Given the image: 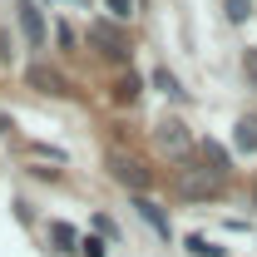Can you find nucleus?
Here are the masks:
<instances>
[{
    "mask_svg": "<svg viewBox=\"0 0 257 257\" xmlns=\"http://www.w3.org/2000/svg\"><path fill=\"white\" fill-rule=\"evenodd\" d=\"M134 208H139V218H144V223L154 227L159 237H168V218H163V208L154 203V198H134Z\"/></svg>",
    "mask_w": 257,
    "mask_h": 257,
    "instance_id": "obj_7",
    "label": "nucleus"
},
{
    "mask_svg": "<svg viewBox=\"0 0 257 257\" xmlns=\"http://www.w3.org/2000/svg\"><path fill=\"white\" fill-rule=\"evenodd\" d=\"M50 242H55L60 252H74V247H79V232H74L69 223H55L50 227Z\"/></svg>",
    "mask_w": 257,
    "mask_h": 257,
    "instance_id": "obj_10",
    "label": "nucleus"
},
{
    "mask_svg": "<svg viewBox=\"0 0 257 257\" xmlns=\"http://www.w3.org/2000/svg\"><path fill=\"white\" fill-rule=\"evenodd\" d=\"M84 252H89V257H104V237H89V242H84Z\"/></svg>",
    "mask_w": 257,
    "mask_h": 257,
    "instance_id": "obj_16",
    "label": "nucleus"
},
{
    "mask_svg": "<svg viewBox=\"0 0 257 257\" xmlns=\"http://www.w3.org/2000/svg\"><path fill=\"white\" fill-rule=\"evenodd\" d=\"M109 173H114L134 198H144V188L154 183V168H149V163H139V159H128V154H109Z\"/></svg>",
    "mask_w": 257,
    "mask_h": 257,
    "instance_id": "obj_1",
    "label": "nucleus"
},
{
    "mask_svg": "<svg viewBox=\"0 0 257 257\" xmlns=\"http://www.w3.org/2000/svg\"><path fill=\"white\" fill-rule=\"evenodd\" d=\"M154 84H159V89H163V94H168V99H183V84H178V79H173V74H168L163 64H159V69H154Z\"/></svg>",
    "mask_w": 257,
    "mask_h": 257,
    "instance_id": "obj_12",
    "label": "nucleus"
},
{
    "mask_svg": "<svg viewBox=\"0 0 257 257\" xmlns=\"http://www.w3.org/2000/svg\"><path fill=\"white\" fill-rule=\"evenodd\" d=\"M20 30H25V40H30V50L45 40V15L35 10L30 0H20Z\"/></svg>",
    "mask_w": 257,
    "mask_h": 257,
    "instance_id": "obj_6",
    "label": "nucleus"
},
{
    "mask_svg": "<svg viewBox=\"0 0 257 257\" xmlns=\"http://www.w3.org/2000/svg\"><path fill=\"white\" fill-rule=\"evenodd\" d=\"M159 144L168 149V154H183L193 139H188V128L178 124V119H163V124H159Z\"/></svg>",
    "mask_w": 257,
    "mask_h": 257,
    "instance_id": "obj_5",
    "label": "nucleus"
},
{
    "mask_svg": "<svg viewBox=\"0 0 257 257\" xmlns=\"http://www.w3.org/2000/svg\"><path fill=\"white\" fill-rule=\"evenodd\" d=\"M232 144H237V154H257V119H237Z\"/></svg>",
    "mask_w": 257,
    "mask_h": 257,
    "instance_id": "obj_8",
    "label": "nucleus"
},
{
    "mask_svg": "<svg viewBox=\"0 0 257 257\" xmlns=\"http://www.w3.org/2000/svg\"><path fill=\"white\" fill-rule=\"evenodd\" d=\"M252 15V0H227V20H247Z\"/></svg>",
    "mask_w": 257,
    "mask_h": 257,
    "instance_id": "obj_14",
    "label": "nucleus"
},
{
    "mask_svg": "<svg viewBox=\"0 0 257 257\" xmlns=\"http://www.w3.org/2000/svg\"><path fill=\"white\" fill-rule=\"evenodd\" d=\"M114 94H119V104H134V99H139V74H134V69H124V74H119Z\"/></svg>",
    "mask_w": 257,
    "mask_h": 257,
    "instance_id": "obj_11",
    "label": "nucleus"
},
{
    "mask_svg": "<svg viewBox=\"0 0 257 257\" xmlns=\"http://www.w3.org/2000/svg\"><path fill=\"white\" fill-rule=\"evenodd\" d=\"M178 188L188 193V198H213V193L223 188V178H218L208 163H203V168H198V163H188V168H183V178H178Z\"/></svg>",
    "mask_w": 257,
    "mask_h": 257,
    "instance_id": "obj_2",
    "label": "nucleus"
},
{
    "mask_svg": "<svg viewBox=\"0 0 257 257\" xmlns=\"http://www.w3.org/2000/svg\"><path fill=\"white\" fill-rule=\"evenodd\" d=\"M0 128H10V119H5V114H0Z\"/></svg>",
    "mask_w": 257,
    "mask_h": 257,
    "instance_id": "obj_17",
    "label": "nucleus"
},
{
    "mask_svg": "<svg viewBox=\"0 0 257 257\" xmlns=\"http://www.w3.org/2000/svg\"><path fill=\"white\" fill-rule=\"evenodd\" d=\"M109 10H114L119 20H128V15H134V0H109Z\"/></svg>",
    "mask_w": 257,
    "mask_h": 257,
    "instance_id": "obj_15",
    "label": "nucleus"
},
{
    "mask_svg": "<svg viewBox=\"0 0 257 257\" xmlns=\"http://www.w3.org/2000/svg\"><path fill=\"white\" fill-rule=\"evenodd\" d=\"M183 247H188L193 257H223V247H213V242H208V237H198V232H193V237L183 242Z\"/></svg>",
    "mask_w": 257,
    "mask_h": 257,
    "instance_id": "obj_13",
    "label": "nucleus"
},
{
    "mask_svg": "<svg viewBox=\"0 0 257 257\" xmlns=\"http://www.w3.org/2000/svg\"><path fill=\"white\" fill-rule=\"evenodd\" d=\"M198 149H203V159H208V168H213V173L223 178V173H227V149H223V144H213V139H203Z\"/></svg>",
    "mask_w": 257,
    "mask_h": 257,
    "instance_id": "obj_9",
    "label": "nucleus"
},
{
    "mask_svg": "<svg viewBox=\"0 0 257 257\" xmlns=\"http://www.w3.org/2000/svg\"><path fill=\"white\" fill-rule=\"evenodd\" d=\"M89 40H94V45L104 50V55H114V60H128V40H124L119 30H109L104 20H99L94 30H89Z\"/></svg>",
    "mask_w": 257,
    "mask_h": 257,
    "instance_id": "obj_4",
    "label": "nucleus"
},
{
    "mask_svg": "<svg viewBox=\"0 0 257 257\" xmlns=\"http://www.w3.org/2000/svg\"><path fill=\"white\" fill-rule=\"evenodd\" d=\"M25 84L40 89V94H69V79H64L55 64H30L25 69Z\"/></svg>",
    "mask_w": 257,
    "mask_h": 257,
    "instance_id": "obj_3",
    "label": "nucleus"
}]
</instances>
